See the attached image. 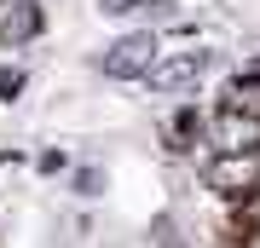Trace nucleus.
<instances>
[{
	"label": "nucleus",
	"mask_w": 260,
	"mask_h": 248,
	"mask_svg": "<svg viewBox=\"0 0 260 248\" xmlns=\"http://www.w3.org/2000/svg\"><path fill=\"white\" fill-rule=\"evenodd\" d=\"M145 18L150 23H168V18H179V6H174V0H145Z\"/></svg>",
	"instance_id": "obj_9"
},
{
	"label": "nucleus",
	"mask_w": 260,
	"mask_h": 248,
	"mask_svg": "<svg viewBox=\"0 0 260 248\" xmlns=\"http://www.w3.org/2000/svg\"><path fill=\"white\" fill-rule=\"evenodd\" d=\"M150 64H156V35H121L104 52V75H116V81H145Z\"/></svg>",
	"instance_id": "obj_2"
},
{
	"label": "nucleus",
	"mask_w": 260,
	"mask_h": 248,
	"mask_svg": "<svg viewBox=\"0 0 260 248\" xmlns=\"http://www.w3.org/2000/svg\"><path fill=\"white\" fill-rule=\"evenodd\" d=\"M203 127H208V121L197 116V110H179L174 121H168V138H174V145H185V138H203Z\"/></svg>",
	"instance_id": "obj_7"
},
{
	"label": "nucleus",
	"mask_w": 260,
	"mask_h": 248,
	"mask_svg": "<svg viewBox=\"0 0 260 248\" xmlns=\"http://www.w3.org/2000/svg\"><path fill=\"white\" fill-rule=\"evenodd\" d=\"M104 12H110V18H121V12H145V0H99Z\"/></svg>",
	"instance_id": "obj_11"
},
{
	"label": "nucleus",
	"mask_w": 260,
	"mask_h": 248,
	"mask_svg": "<svg viewBox=\"0 0 260 248\" xmlns=\"http://www.w3.org/2000/svg\"><path fill=\"white\" fill-rule=\"evenodd\" d=\"M41 35V6L35 0H12L6 18H0V46H23Z\"/></svg>",
	"instance_id": "obj_5"
},
{
	"label": "nucleus",
	"mask_w": 260,
	"mask_h": 248,
	"mask_svg": "<svg viewBox=\"0 0 260 248\" xmlns=\"http://www.w3.org/2000/svg\"><path fill=\"white\" fill-rule=\"evenodd\" d=\"M237 231H260V196H243V208H237Z\"/></svg>",
	"instance_id": "obj_8"
},
{
	"label": "nucleus",
	"mask_w": 260,
	"mask_h": 248,
	"mask_svg": "<svg viewBox=\"0 0 260 248\" xmlns=\"http://www.w3.org/2000/svg\"><path fill=\"white\" fill-rule=\"evenodd\" d=\"M208 64H214L208 52H179V58H156L145 81L156 87V92H185V87H197V81H203V69H208Z\"/></svg>",
	"instance_id": "obj_3"
},
{
	"label": "nucleus",
	"mask_w": 260,
	"mask_h": 248,
	"mask_svg": "<svg viewBox=\"0 0 260 248\" xmlns=\"http://www.w3.org/2000/svg\"><path fill=\"white\" fill-rule=\"evenodd\" d=\"M18 92H23V69H6V75H0V98H18Z\"/></svg>",
	"instance_id": "obj_10"
},
{
	"label": "nucleus",
	"mask_w": 260,
	"mask_h": 248,
	"mask_svg": "<svg viewBox=\"0 0 260 248\" xmlns=\"http://www.w3.org/2000/svg\"><path fill=\"white\" fill-rule=\"evenodd\" d=\"M225 110L260 121V75H237V81H225Z\"/></svg>",
	"instance_id": "obj_6"
},
{
	"label": "nucleus",
	"mask_w": 260,
	"mask_h": 248,
	"mask_svg": "<svg viewBox=\"0 0 260 248\" xmlns=\"http://www.w3.org/2000/svg\"><path fill=\"white\" fill-rule=\"evenodd\" d=\"M208 185L225 196H260V150H243V156H214L208 162Z\"/></svg>",
	"instance_id": "obj_1"
},
{
	"label": "nucleus",
	"mask_w": 260,
	"mask_h": 248,
	"mask_svg": "<svg viewBox=\"0 0 260 248\" xmlns=\"http://www.w3.org/2000/svg\"><path fill=\"white\" fill-rule=\"evenodd\" d=\"M214 145H220V156H243V150H260V121L249 116H232L225 110L214 121Z\"/></svg>",
	"instance_id": "obj_4"
}]
</instances>
